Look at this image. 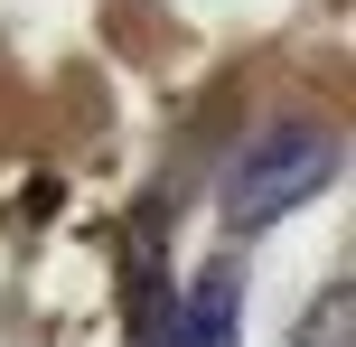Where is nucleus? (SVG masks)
<instances>
[{
  "mask_svg": "<svg viewBox=\"0 0 356 347\" xmlns=\"http://www.w3.org/2000/svg\"><path fill=\"white\" fill-rule=\"evenodd\" d=\"M319 188H338V131L282 122V131H263V141L225 169V225L234 235H263V225H282L291 207H309Z\"/></svg>",
  "mask_w": 356,
  "mask_h": 347,
  "instance_id": "1",
  "label": "nucleus"
},
{
  "mask_svg": "<svg viewBox=\"0 0 356 347\" xmlns=\"http://www.w3.org/2000/svg\"><path fill=\"white\" fill-rule=\"evenodd\" d=\"M234 319H244V263L216 254V263H197V282L169 300V338L160 347H234Z\"/></svg>",
  "mask_w": 356,
  "mask_h": 347,
  "instance_id": "2",
  "label": "nucleus"
},
{
  "mask_svg": "<svg viewBox=\"0 0 356 347\" xmlns=\"http://www.w3.org/2000/svg\"><path fill=\"white\" fill-rule=\"evenodd\" d=\"M141 347H160V329H150V338H141Z\"/></svg>",
  "mask_w": 356,
  "mask_h": 347,
  "instance_id": "3",
  "label": "nucleus"
}]
</instances>
